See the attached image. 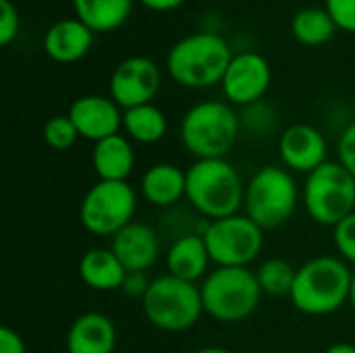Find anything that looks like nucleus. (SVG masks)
<instances>
[{"label":"nucleus","mask_w":355,"mask_h":353,"mask_svg":"<svg viewBox=\"0 0 355 353\" xmlns=\"http://www.w3.org/2000/svg\"><path fill=\"white\" fill-rule=\"evenodd\" d=\"M212 264L206 241L202 233H183L179 235L168 252H166V268L168 275L189 281V283H200L208 275V266Z\"/></svg>","instance_id":"nucleus-17"},{"label":"nucleus","mask_w":355,"mask_h":353,"mask_svg":"<svg viewBox=\"0 0 355 353\" xmlns=\"http://www.w3.org/2000/svg\"><path fill=\"white\" fill-rule=\"evenodd\" d=\"M335 248L339 252V258L345 260L347 264L355 266V212L343 218L335 227Z\"/></svg>","instance_id":"nucleus-27"},{"label":"nucleus","mask_w":355,"mask_h":353,"mask_svg":"<svg viewBox=\"0 0 355 353\" xmlns=\"http://www.w3.org/2000/svg\"><path fill=\"white\" fill-rule=\"evenodd\" d=\"M119 333L114 322L102 312L77 316L67 333V353H114Z\"/></svg>","instance_id":"nucleus-16"},{"label":"nucleus","mask_w":355,"mask_h":353,"mask_svg":"<svg viewBox=\"0 0 355 353\" xmlns=\"http://www.w3.org/2000/svg\"><path fill=\"white\" fill-rule=\"evenodd\" d=\"M327 139L324 135L306 123L291 125L279 139V154L283 164L293 173L310 175L327 162Z\"/></svg>","instance_id":"nucleus-14"},{"label":"nucleus","mask_w":355,"mask_h":353,"mask_svg":"<svg viewBox=\"0 0 355 353\" xmlns=\"http://www.w3.org/2000/svg\"><path fill=\"white\" fill-rule=\"evenodd\" d=\"M300 187L289 169L262 166L245 183L243 210L264 231L285 225L300 206Z\"/></svg>","instance_id":"nucleus-7"},{"label":"nucleus","mask_w":355,"mask_h":353,"mask_svg":"<svg viewBox=\"0 0 355 353\" xmlns=\"http://www.w3.org/2000/svg\"><path fill=\"white\" fill-rule=\"evenodd\" d=\"M349 304L354 308L355 312V273H354V281H352V293H349Z\"/></svg>","instance_id":"nucleus-36"},{"label":"nucleus","mask_w":355,"mask_h":353,"mask_svg":"<svg viewBox=\"0 0 355 353\" xmlns=\"http://www.w3.org/2000/svg\"><path fill=\"white\" fill-rule=\"evenodd\" d=\"M135 210L137 193L129 181H98L79 204V221L96 237H114L133 223Z\"/></svg>","instance_id":"nucleus-9"},{"label":"nucleus","mask_w":355,"mask_h":353,"mask_svg":"<svg viewBox=\"0 0 355 353\" xmlns=\"http://www.w3.org/2000/svg\"><path fill=\"white\" fill-rule=\"evenodd\" d=\"M187 175L183 169L171 162H156L139 179L141 198L158 208H171L185 198Z\"/></svg>","instance_id":"nucleus-18"},{"label":"nucleus","mask_w":355,"mask_h":353,"mask_svg":"<svg viewBox=\"0 0 355 353\" xmlns=\"http://www.w3.org/2000/svg\"><path fill=\"white\" fill-rule=\"evenodd\" d=\"M327 10L337 27L355 31V0H327Z\"/></svg>","instance_id":"nucleus-28"},{"label":"nucleus","mask_w":355,"mask_h":353,"mask_svg":"<svg viewBox=\"0 0 355 353\" xmlns=\"http://www.w3.org/2000/svg\"><path fill=\"white\" fill-rule=\"evenodd\" d=\"M141 2L152 10H171L177 8L183 0H141Z\"/></svg>","instance_id":"nucleus-33"},{"label":"nucleus","mask_w":355,"mask_h":353,"mask_svg":"<svg viewBox=\"0 0 355 353\" xmlns=\"http://www.w3.org/2000/svg\"><path fill=\"white\" fill-rule=\"evenodd\" d=\"M79 277L83 285H87L94 291H116L123 287L127 268L121 264V260L114 256V252L108 248H94L87 250L79 260Z\"/></svg>","instance_id":"nucleus-21"},{"label":"nucleus","mask_w":355,"mask_h":353,"mask_svg":"<svg viewBox=\"0 0 355 353\" xmlns=\"http://www.w3.org/2000/svg\"><path fill=\"white\" fill-rule=\"evenodd\" d=\"M337 152H339V162L355 177V121H352L343 129L337 144Z\"/></svg>","instance_id":"nucleus-30"},{"label":"nucleus","mask_w":355,"mask_h":353,"mask_svg":"<svg viewBox=\"0 0 355 353\" xmlns=\"http://www.w3.org/2000/svg\"><path fill=\"white\" fill-rule=\"evenodd\" d=\"M141 308L148 322L166 333L189 331L206 314L200 285L168 273L152 279L150 289L141 300Z\"/></svg>","instance_id":"nucleus-6"},{"label":"nucleus","mask_w":355,"mask_h":353,"mask_svg":"<svg viewBox=\"0 0 355 353\" xmlns=\"http://www.w3.org/2000/svg\"><path fill=\"white\" fill-rule=\"evenodd\" d=\"M302 204L314 223L335 229L355 212V177L339 160H327L306 175Z\"/></svg>","instance_id":"nucleus-8"},{"label":"nucleus","mask_w":355,"mask_h":353,"mask_svg":"<svg viewBox=\"0 0 355 353\" xmlns=\"http://www.w3.org/2000/svg\"><path fill=\"white\" fill-rule=\"evenodd\" d=\"M270 64L258 52H241L233 56L225 77L223 92L229 102L248 106L258 102L270 85Z\"/></svg>","instance_id":"nucleus-12"},{"label":"nucleus","mask_w":355,"mask_h":353,"mask_svg":"<svg viewBox=\"0 0 355 353\" xmlns=\"http://www.w3.org/2000/svg\"><path fill=\"white\" fill-rule=\"evenodd\" d=\"M94 31L81 19H60L44 35V50L56 62H75L87 54Z\"/></svg>","instance_id":"nucleus-19"},{"label":"nucleus","mask_w":355,"mask_h":353,"mask_svg":"<svg viewBox=\"0 0 355 353\" xmlns=\"http://www.w3.org/2000/svg\"><path fill=\"white\" fill-rule=\"evenodd\" d=\"M166 117L154 104H141L123 110V129L131 141L156 144L166 135Z\"/></svg>","instance_id":"nucleus-23"},{"label":"nucleus","mask_w":355,"mask_h":353,"mask_svg":"<svg viewBox=\"0 0 355 353\" xmlns=\"http://www.w3.org/2000/svg\"><path fill=\"white\" fill-rule=\"evenodd\" d=\"M291 29H293V35L302 44L322 46L333 37L337 25L327 8L308 6V8H302L300 12H295V17L291 21Z\"/></svg>","instance_id":"nucleus-24"},{"label":"nucleus","mask_w":355,"mask_h":353,"mask_svg":"<svg viewBox=\"0 0 355 353\" xmlns=\"http://www.w3.org/2000/svg\"><path fill=\"white\" fill-rule=\"evenodd\" d=\"M193 353H233V352H229V350H225V347L210 345V347H200V350H196Z\"/></svg>","instance_id":"nucleus-35"},{"label":"nucleus","mask_w":355,"mask_h":353,"mask_svg":"<svg viewBox=\"0 0 355 353\" xmlns=\"http://www.w3.org/2000/svg\"><path fill=\"white\" fill-rule=\"evenodd\" d=\"M324 353H355L354 343H335L331 347H327Z\"/></svg>","instance_id":"nucleus-34"},{"label":"nucleus","mask_w":355,"mask_h":353,"mask_svg":"<svg viewBox=\"0 0 355 353\" xmlns=\"http://www.w3.org/2000/svg\"><path fill=\"white\" fill-rule=\"evenodd\" d=\"M233 60L229 44L212 31H198L179 40L166 56L171 77L185 87L220 83Z\"/></svg>","instance_id":"nucleus-3"},{"label":"nucleus","mask_w":355,"mask_h":353,"mask_svg":"<svg viewBox=\"0 0 355 353\" xmlns=\"http://www.w3.org/2000/svg\"><path fill=\"white\" fill-rule=\"evenodd\" d=\"M19 31V15L10 0H0V44L6 46Z\"/></svg>","instance_id":"nucleus-29"},{"label":"nucleus","mask_w":355,"mask_h":353,"mask_svg":"<svg viewBox=\"0 0 355 353\" xmlns=\"http://www.w3.org/2000/svg\"><path fill=\"white\" fill-rule=\"evenodd\" d=\"M0 353H27L23 337L10 327L0 329Z\"/></svg>","instance_id":"nucleus-32"},{"label":"nucleus","mask_w":355,"mask_h":353,"mask_svg":"<svg viewBox=\"0 0 355 353\" xmlns=\"http://www.w3.org/2000/svg\"><path fill=\"white\" fill-rule=\"evenodd\" d=\"M204 312L218 322H243L260 306L262 289L250 268L216 266L200 283Z\"/></svg>","instance_id":"nucleus-4"},{"label":"nucleus","mask_w":355,"mask_h":353,"mask_svg":"<svg viewBox=\"0 0 355 353\" xmlns=\"http://www.w3.org/2000/svg\"><path fill=\"white\" fill-rule=\"evenodd\" d=\"M185 200L206 221L239 214L245 198V183L227 158L196 160L187 171Z\"/></svg>","instance_id":"nucleus-2"},{"label":"nucleus","mask_w":355,"mask_h":353,"mask_svg":"<svg viewBox=\"0 0 355 353\" xmlns=\"http://www.w3.org/2000/svg\"><path fill=\"white\" fill-rule=\"evenodd\" d=\"M92 166L98 181H127L135 169V150L127 135H110L94 144Z\"/></svg>","instance_id":"nucleus-20"},{"label":"nucleus","mask_w":355,"mask_h":353,"mask_svg":"<svg viewBox=\"0 0 355 353\" xmlns=\"http://www.w3.org/2000/svg\"><path fill=\"white\" fill-rule=\"evenodd\" d=\"M69 119L79 131V137L89 141H102L110 135H116L123 127L121 106L106 96H81L69 108Z\"/></svg>","instance_id":"nucleus-13"},{"label":"nucleus","mask_w":355,"mask_h":353,"mask_svg":"<svg viewBox=\"0 0 355 353\" xmlns=\"http://www.w3.org/2000/svg\"><path fill=\"white\" fill-rule=\"evenodd\" d=\"M239 135V119L235 110L218 100L193 104L181 121V141L185 150L204 158H225Z\"/></svg>","instance_id":"nucleus-5"},{"label":"nucleus","mask_w":355,"mask_h":353,"mask_svg":"<svg viewBox=\"0 0 355 353\" xmlns=\"http://www.w3.org/2000/svg\"><path fill=\"white\" fill-rule=\"evenodd\" d=\"M42 137H44L46 146L62 152V150H69L75 146V141L79 139V131L73 125V121L69 119V114H56L46 121V125L42 129Z\"/></svg>","instance_id":"nucleus-26"},{"label":"nucleus","mask_w":355,"mask_h":353,"mask_svg":"<svg viewBox=\"0 0 355 353\" xmlns=\"http://www.w3.org/2000/svg\"><path fill=\"white\" fill-rule=\"evenodd\" d=\"M150 283H152V281H148L146 273H127L121 291H123L127 298H139V300H144V295H146L148 289H150Z\"/></svg>","instance_id":"nucleus-31"},{"label":"nucleus","mask_w":355,"mask_h":353,"mask_svg":"<svg viewBox=\"0 0 355 353\" xmlns=\"http://www.w3.org/2000/svg\"><path fill=\"white\" fill-rule=\"evenodd\" d=\"M295 275H297V268L283 258H268L256 270L262 293L270 295V298L291 295Z\"/></svg>","instance_id":"nucleus-25"},{"label":"nucleus","mask_w":355,"mask_h":353,"mask_svg":"<svg viewBox=\"0 0 355 353\" xmlns=\"http://www.w3.org/2000/svg\"><path fill=\"white\" fill-rule=\"evenodd\" d=\"M354 273L337 256H316L302 264L291 289V304L306 316H329L349 302Z\"/></svg>","instance_id":"nucleus-1"},{"label":"nucleus","mask_w":355,"mask_h":353,"mask_svg":"<svg viewBox=\"0 0 355 353\" xmlns=\"http://www.w3.org/2000/svg\"><path fill=\"white\" fill-rule=\"evenodd\" d=\"M202 237L206 241L212 264L248 268L264 250V229L248 214H233L208 221Z\"/></svg>","instance_id":"nucleus-10"},{"label":"nucleus","mask_w":355,"mask_h":353,"mask_svg":"<svg viewBox=\"0 0 355 353\" xmlns=\"http://www.w3.org/2000/svg\"><path fill=\"white\" fill-rule=\"evenodd\" d=\"M73 6L92 31H112L131 15L133 0H73Z\"/></svg>","instance_id":"nucleus-22"},{"label":"nucleus","mask_w":355,"mask_h":353,"mask_svg":"<svg viewBox=\"0 0 355 353\" xmlns=\"http://www.w3.org/2000/svg\"><path fill=\"white\" fill-rule=\"evenodd\" d=\"M110 250L127 273H148L160 256V237L150 225L133 221L112 237Z\"/></svg>","instance_id":"nucleus-15"},{"label":"nucleus","mask_w":355,"mask_h":353,"mask_svg":"<svg viewBox=\"0 0 355 353\" xmlns=\"http://www.w3.org/2000/svg\"><path fill=\"white\" fill-rule=\"evenodd\" d=\"M110 98L123 108L152 104L160 87V69L148 56H129L116 64L110 75Z\"/></svg>","instance_id":"nucleus-11"}]
</instances>
